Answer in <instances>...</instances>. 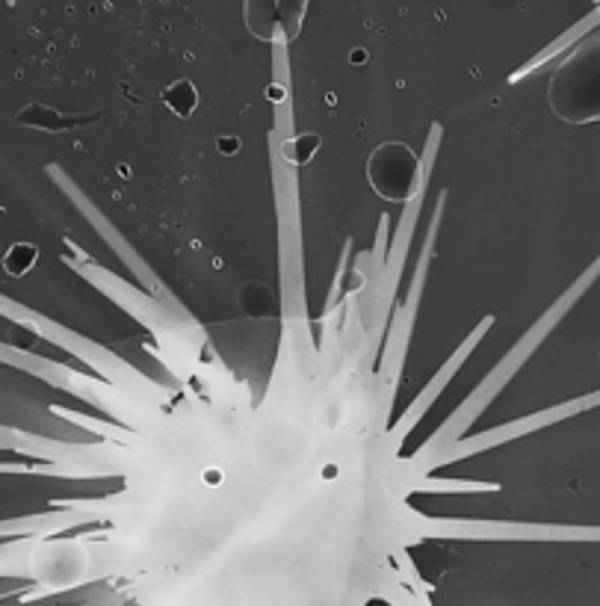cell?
Returning <instances> with one entry per match:
<instances>
[{
    "instance_id": "1",
    "label": "cell",
    "mask_w": 600,
    "mask_h": 606,
    "mask_svg": "<svg viewBox=\"0 0 600 606\" xmlns=\"http://www.w3.org/2000/svg\"><path fill=\"white\" fill-rule=\"evenodd\" d=\"M550 110L568 125L600 122V45L574 54L550 80Z\"/></svg>"
},
{
    "instance_id": "2",
    "label": "cell",
    "mask_w": 600,
    "mask_h": 606,
    "mask_svg": "<svg viewBox=\"0 0 600 606\" xmlns=\"http://www.w3.org/2000/svg\"><path fill=\"white\" fill-rule=\"evenodd\" d=\"M367 175L376 196L388 202H408L420 184V160L405 142H385L373 151Z\"/></svg>"
},
{
    "instance_id": "3",
    "label": "cell",
    "mask_w": 600,
    "mask_h": 606,
    "mask_svg": "<svg viewBox=\"0 0 600 606\" xmlns=\"http://www.w3.org/2000/svg\"><path fill=\"white\" fill-rule=\"evenodd\" d=\"M98 119H101L98 113H89V116H66V113L51 110V107H42V104H30V107H24L21 116H18L21 125H30V128H39V131H51V134L86 128V125H92V122H98Z\"/></svg>"
},
{
    "instance_id": "4",
    "label": "cell",
    "mask_w": 600,
    "mask_h": 606,
    "mask_svg": "<svg viewBox=\"0 0 600 606\" xmlns=\"http://www.w3.org/2000/svg\"><path fill=\"white\" fill-rule=\"evenodd\" d=\"M163 104L178 116V119H190L193 110L199 107V89L193 80H175L172 86L163 89Z\"/></svg>"
},
{
    "instance_id": "5",
    "label": "cell",
    "mask_w": 600,
    "mask_h": 606,
    "mask_svg": "<svg viewBox=\"0 0 600 606\" xmlns=\"http://www.w3.org/2000/svg\"><path fill=\"white\" fill-rule=\"evenodd\" d=\"M320 145H323V139L317 134H299L293 136L290 142H284V157H287L290 163L302 166V163H308V160L317 154Z\"/></svg>"
},
{
    "instance_id": "6",
    "label": "cell",
    "mask_w": 600,
    "mask_h": 606,
    "mask_svg": "<svg viewBox=\"0 0 600 606\" xmlns=\"http://www.w3.org/2000/svg\"><path fill=\"white\" fill-rule=\"evenodd\" d=\"M39 261V249L27 246V243H15L9 249V255L3 258V267L9 275H24L27 270H33V264Z\"/></svg>"
},
{
    "instance_id": "7",
    "label": "cell",
    "mask_w": 600,
    "mask_h": 606,
    "mask_svg": "<svg viewBox=\"0 0 600 606\" xmlns=\"http://www.w3.org/2000/svg\"><path fill=\"white\" fill-rule=\"evenodd\" d=\"M219 151H222V154H234V151H240V142H237L234 136H222V139H219Z\"/></svg>"
},
{
    "instance_id": "8",
    "label": "cell",
    "mask_w": 600,
    "mask_h": 606,
    "mask_svg": "<svg viewBox=\"0 0 600 606\" xmlns=\"http://www.w3.org/2000/svg\"><path fill=\"white\" fill-rule=\"evenodd\" d=\"M352 63H367V51H352Z\"/></svg>"
},
{
    "instance_id": "9",
    "label": "cell",
    "mask_w": 600,
    "mask_h": 606,
    "mask_svg": "<svg viewBox=\"0 0 600 606\" xmlns=\"http://www.w3.org/2000/svg\"><path fill=\"white\" fill-rule=\"evenodd\" d=\"M219 479H222V473H219V471L207 473V482H219Z\"/></svg>"
},
{
    "instance_id": "10",
    "label": "cell",
    "mask_w": 600,
    "mask_h": 606,
    "mask_svg": "<svg viewBox=\"0 0 600 606\" xmlns=\"http://www.w3.org/2000/svg\"><path fill=\"white\" fill-rule=\"evenodd\" d=\"M397 606H405V604H400V601H397Z\"/></svg>"
}]
</instances>
